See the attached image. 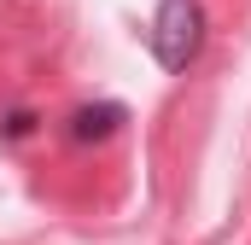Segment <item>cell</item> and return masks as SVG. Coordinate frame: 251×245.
Returning a JSON list of instances; mask_svg holds the SVG:
<instances>
[{
    "label": "cell",
    "instance_id": "obj_1",
    "mask_svg": "<svg viewBox=\"0 0 251 245\" xmlns=\"http://www.w3.org/2000/svg\"><path fill=\"white\" fill-rule=\"evenodd\" d=\"M204 47V12L199 0H164L158 6V24H152V53L164 70H187Z\"/></svg>",
    "mask_w": 251,
    "mask_h": 245
},
{
    "label": "cell",
    "instance_id": "obj_2",
    "mask_svg": "<svg viewBox=\"0 0 251 245\" xmlns=\"http://www.w3.org/2000/svg\"><path fill=\"white\" fill-rule=\"evenodd\" d=\"M117 122H123V105H117V99L76 105V111H70V140H76V146H88V140H105V134H117Z\"/></svg>",
    "mask_w": 251,
    "mask_h": 245
},
{
    "label": "cell",
    "instance_id": "obj_3",
    "mask_svg": "<svg viewBox=\"0 0 251 245\" xmlns=\"http://www.w3.org/2000/svg\"><path fill=\"white\" fill-rule=\"evenodd\" d=\"M0 134H29V111H12V117L0 122Z\"/></svg>",
    "mask_w": 251,
    "mask_h": 245
}]
</instances>
